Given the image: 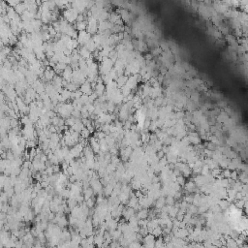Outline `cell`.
<instances>
[{
    "instance_id": "obj_5",
    "label": "cell",
    "mask_w": 248,
    "mask_h": 248,
    "mask_svg": "<svg viewBox=\"0 0 248 248\" xmlns=\"http://www.w3.org/2000/svg\"><path fill=\"white\" fill-rule=\"evenodd\" d=\"M90 133H91V132L89 131V129L85 127V128H84V129H82V131L80 132V134H81V138H84V139H86V138L89 137Z\"/></svg>"
},
{
    "instance_id": "obj_4",
    "label": "cell",
    "mask_w": 248,
    "mask_h": 248,
    "mask_svg": "<svg viewBox=\"0 0 248 248\" xmlns=\"http://www.w3.org/2000/svg\"><path fill=\"white\" fill-rule=\"evenodd\" d=\"M84 200L86 201V200H88V199L92 198V196H93V194H94V191H93V189L92 188H90V187H87V188H84Z\"/></svg>"
},
{
    "instance_id": "obj_6",
    "label": "cell",
    "mask_w": 248,
    "mask_h": 248,
    "mask_svg": "<svg viewBox=\"0 0 248 248\" xmlns=\"http://www.w3.org/2000/svg\"><path fill=\"white\" fill-rule=\"evenodd\" d=\"M123 216L124 217H126L127 219L130 217H132V214H133V209H131V208H129V209L127 210H123Z\"/></svg>"
},
{
    "instance_id": "obj_2",
    "label": "cell",
    "mask_w": 248,
    "mask_h": 248,
    "mask_svg": "<svg viewBox=\"0 0 248 248\" xmlns=\"http://www.w3.org/2000/svg\"><path fill=\"white\" fill-rule=\"evenodd\" d=\"M90 146H91V148L93 149V151L95 153L101 152V146H100L99 140L96 137L90 139Z\"/></svg>"
},
{
    "instance_id": "obj_8",
    "label": "cell",
    "mask_w": 248,
    "mask_h": 248,
    "mask_svg": "<svg viewBox=\"0 0 248 248\" xmlns=\"http://www.w3.org/2000/svg\"><path fill=\"white\" fill-rule=\"evenodd\" d=\"M76 121H77V120H75V119H72V118L70 119V118H68L67 120H66V125H67V126H70V127H72V126L74 125L75 123H76Z\"/></svg>"
},
{
    "instance_id": "obj_3",
    "label": "cell",
    "mask_w": 248,
    "mask_h": 248,
    "mask_svg": "<svg viewBox=\"0 0 248 248\" xmlns=\"http://www.w3.org/2000/svg\"><path fill=\"white\" fill-rule=\"evenodd\" d=\"M74 131H76V132H79V133H80L81 131H82V129L84 128V123H81L80 121H79V120H77L76 123L74 124V125L71 127Z\"/></svg>"
},
{
    "instance_id": "obj_7",
    "label": "cell",
    "mask_w": 248,
    "mask_h": 248,
    "mask_svg": "<svg viewBox=\"0 0 248 248\" xmlns=\"http://www.w3.org/2000/svg\"><path fill=\"white\" fill-rule=\"evenodd\" d=\"M85 204L87 205L88 207L92 208V207H93V206H94V201H93V199H92V198H90V199H88V200H86V201H85Z\"/></svg>"
},
{
    "instance_id": "obj_9",
    "label": "cell",
    "mask_w": 248,
    "mask_h": 248,
    "mask_svg": "<svg viewBox=\"0 0 248 248\" xmlns=\"http://www.w3.org/2000/svg\"><path fill=\"white\" fill-rule=\"evenodd\" d=\"M11 127H12V128H16V127H18V122H17V120H15V119L11 120Z\"/></svg>"
},
{
    "instance_id": "obj_1",
    "label": "cell",
    "mask_w": 248,
    "mask_h": 248,
    "mask_svg": "<svg viewBox=\"0 0 248 248\" xmlns=\"http://www.w3.org/2000/svg\"><path fill=\"white\" fill-rule=\"evenodd\" d=\"M84 149V144H81V142H78L77 145H75L72 147V148L70 149V151H71L72 155L74 156V158H78V157H80V155H82Z\"/></svg>"
},
{
    "instance_id": "obj_10",
    "label": "cell",
    "mask_w": 248,
    "mask_h": 248,
    "mask_svg": "<svg viewBox=\"0 0 248 248\" xmlns=\"http://www.w3.org/2000/svg\"><path fill=\"white\" fill-rule=\"evenodd\" d=\"M136 204H137V202H136V200H135V199H133V200L131 199V200H130V202H129V206H134Z\"/></svg>"
}]
</instances>
